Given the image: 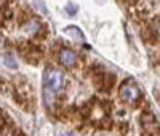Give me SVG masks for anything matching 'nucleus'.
<instances>
[{
    "mask_svg": "<svg viewBox=\"0 0 160 136\" xmlns=\"http://www.w3.org/2000/svg\"><path fill=\"white\" fill-rule=\"evenodd\" d=\"M15 98L24 107H26V104H31L32 103V90H31V87L26 83V82H22V80L18 82L16 90H15Z\"/></svg>",
    "mask_w": 160,
    "mask_h": 136,
    "instance_id": "obj_4",
    "label": "nucleus"
},
{
    "mask_svg": "<svg viewBox=\"0 0 160 136\" xmlns=\"http://www.w3.org/2000/svg\"><path fill=\"white\" fill-rule=\"evenodd\" d=\"M118 98L127 104H138L141 99V91L135 80H125L118 90Z\"/></svg>",
    "mask_w": 160,
    "mask_h": 136,
    "instance_id": "obj_3",
    "label": "nucleus"
},
{
    "mask_svg": "<svg viewBox=\"0 0 160 136\" xmlns=\"http://www.w3.org/2000/svg\"><path fill=\"white\" fill-rule=\"evenodd\" d=\"M59 63L64 67H74L77 64V54H75V51H72L69 48H62L59 51Z\"/></svg>",
    "mask_w": 160,
    "mask_h": 136,
    "instance_id": "obj_8",
    "label": "nucleus"
},
{
    "mask_svg": "<svg viewBox=\"0 0 160 136\" xmlns=\"http://www.w3.org/2000/svg\"><path fill=\"white\" fill-rule=\"evenodd\" d=\"M64 88V74L59 69L48 67L43 74V101L47 107H53L59 91Z\"/></svg>",
    "mask_w": 160,
    "mask_h": 136,
    "instance_id": "obj_1",
    "label": "nucleus"
},
{
    "mask_svg": "<svg viewBox=\"0 0 160 136\" xmlns=\"http://www.w3.org/2000/svg\"><path fill=\"white\" fill-rule=\"evenodd\" d=\"M66 34H74L75 38H77V37H78V38H83V37H82V32H80L77 27H69V29H66Z\"/></svg>",
    "mask_w": 160,
    "mask_h": 136,
    "instance_id": "obj_11",
    "label": "nucleus"
},
{
    "mask_svg": "<svg viewBox=\"0 0 160 136\" xmlns=\"http://www.w3.org/2000/svg\"><path fill=\"white\" fill-rule=\"evenodd\" d=\"M10 11H11L10 3L5 2V0H0V21L5 19V18H8V16H10Z\"/></svg>",
    "mask_w": 160,
    "mask_h": 136,
    "instance_id": "obj_9",
    "label": "nucleus"
},
{
    "mask_svg": "<svg viewBox=\"0 0 160 136\" xmlns=\"http://www.w3.org/2000/svg\"><path fill=\"white\" fill-rule=\"evenodd\" d=\"M5 63H7L8 67H16V61L13 59L11 56H7V58H5Z\"/></svg>",
    "mask_w": 160,
    "mask_h": 136,
    "instance_id": "obj_12",
    "label": "nucleus"
},
{
    "mask_svg": "<svg viewBox=\"0 0 160 136\" xmlns=\"http://www.w3.org/2000/svg\"><path fill=\"white\" fill-rule=\"evenodd\" d=\"M151 32H152V37L155 40H160V19H155L151 24Z\"/></svg>",
    "mask_w": 160,
    "mask_h": 136,
    "instance_id": "obj_10",
    "label": "nucleus"
},
{
    "mask_svg": "<svg viewBox=\"0 0 160 136\" xmlns=\"http://www.w3.org/2000/svg\"><path fill=\"white\" fill-rule=\"evenodd\" d=\"M87 117L93 125L96 127H104L108 125V107L102 103L95 101L87 106Z\"/></svg>",
    "mask_w": 160,
    "mask_h": 136,
    "instance_id": "obj_2",
    "label": "nucleus"
},
{
    "mask_svg": "<svg viewBox=\"0 0 160 136\" xmlns=\"http://www.w3.org/2000/svg\"><path fill=\"white\" fill-rule=\"evenodd\" d=\"M68 10L71 11V13H69V15H74V11H77V8H74L72 5H68Z\"/></svg>",
    "mask_w": 160,
    "mask_h": 136,
    "instance_id": "obj_14",
    "label": "nucleus"
},
{
    "mask_svg": "<svg viewBox=\"0 0 160 136\" xmlns=\"http://www.w3.org/2000/svg\"><path fill=\"white\" fill-rule=\"evenodd\" d=\"M22 31L31 37H38L40 34H43V26L37 18H28L22 23Z\"/></svg>",
    "mask_w": 160,
    "mask_h": 136,
    "instance_id": "obj_6",
    "label": "nucleus"
},
{
    "mask_svg": "<svg viewBox=\"0 0 160 136\" xmlns=\"http://www.w3.org/2000/svg\"><path fill=\"white\" fill-rule=\"evenodd\" d=\"M141 125H142V134L144 136H160L158 133V125L155 118L151 114H144L141 118Z\"/></svg>",
    "mask_w": 160,
    "mask_h": 136,
    "instance_id": "obj_5",
    "label": "nucleus"
},
{
    "mask_svg": "<svg viewBox=\"0 0 160 136\" xmlns=\"http://www.w3.org/2000/svg\"><path fill=\"white\" fill-rule=\"evenodd\" d=\"M3 48H5V38L0 35V50H3Z\"/></svg>",
    "mask_w": 160,
    "mask_h": 136,
    "instance_id": "obj_13",
    "label": "nucleus"
},
{
    "mask_svg": "<svg viewBox=\"0 0 160 136\" xmlns=\"http://www.w3.org/2000/svg\"><path fill=\"white\" fill-rule=\"evenodd\" d=\"M21 53H22V56H24V59L26 61H29V63H32V64H35V63H38V59L42 58V51H40V48H37V47H34V45H22L21 47Z\"/></svg>",
    "mask_w": 160,
    "mask_h": 136,
    "instance_id": "obj_7",
    "label": "nucleus"
}]
</instances>
